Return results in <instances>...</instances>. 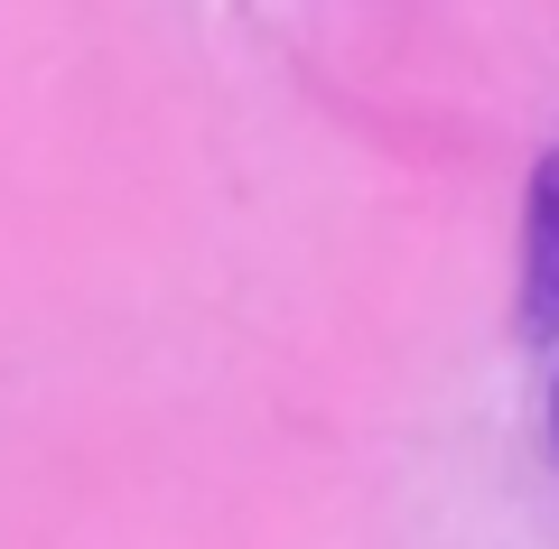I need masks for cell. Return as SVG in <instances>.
<instances>
[{
  "label": "cell",
  "instance_id": "1",
  "mask_svg": "<svg viewBox=\"0 0 559 549\" xmlns=\"http://www.w3.org/2000/svg\"><path fill=\"white\" fill-rule=\"evenodd\" d=\"M522 345H559V150L532 158L522 187V298H513Z\"/></svg>",
  "mask_w": 559,
  "mask_h": 549
},
{
  "label": "cell",
  "instance_id": "2",
  "mask_svg": "<svg viewBox=\"0 0 559 549\" xmlns=\"http://www.w3.org/2000/svg\"><path fill=\"white\" fill-rule=\"evenodd\" d=\"M550 438H559V382H550Z\"/></svg>",
  "mask_w": 559,
  "mask_h": 549
}]
</instances>
